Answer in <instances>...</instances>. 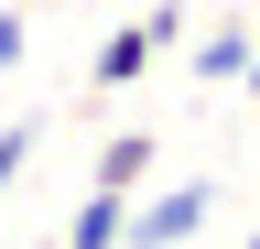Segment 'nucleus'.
<instances>
[{
    "mask_svg": "<svg viewBox=\"0 0 260 249\" xmlns=\"http://www.w3.org/2000/svg\"><path fill=\"white\" fill-rule=\"evenodd\" d=\"M141 33H152V54H174V44H184V0H152V11H141Z\"/></svg>",
    "mask_w": 260,
    "mask_h": 249,
    "instance_id": "obj_7",
    "label": "nucleus"
},
{
    "mask_svg": "<svg viewBox=\"0 0 260 249\" xmlns=\"http://www.w3.org/2000/svg\"><path fill=\"white\" fill-rule=\"evenodd\" d=\"M141 65H152V33H141V22H119V33H109V44L87 54V87H98V98H109V87H130Z\"/></svg>",
    "mask_w": 260,
    "mask_h": 249,
    "instance_id": "obj_3",
    "label": "nucleus"
},
{
    "mask_svg": "<svg viewBox=\"0 0 260 249\" xmlns=\"http://www.w3.org/2000/svg\"><path fill=\"white\" fill-rule=\"evenodd\" d=\"M119 228H130V195H109V184H87V206L65 217V249H119Z\"/></svg>",
    "mask_w": 260,
    "mask_h": 249,
    "instance_id": "obj_5",
    "label": "nucleus"
},
{
    "mask_svg": "<svg viewBox=\"0 0 260 249\" xmlns=\"http://www.w3.org/2000/svg\"><path fill=\"white\" fill-rule=\"evenodd\" d=\"M249 44H260V22H249V11H228L217 33L195 44V76H206V87H239V65H249Z\"/></svg>",
    "mask_w": 260,
    "mask_h": 249,
    "instance_id": "obj_2",
    "label": "nucleus"
},
{
    "mask_svg": "<svg viewBox=\"0 0 260 249\" xmlns=\"http://www.w3.org/2000/svg\"><path fill=\"white\" fill-rule=\"evenodd\" d=\"M249 249H260V228H249Z\"/></svg>",
    "mask_w": 260,
    "mask_h": 249,
    "instance_id": "obj_10",
    "label": "nucleus"
},
{
    "mask_svg": "<svg viewBox=\"0 0 260 249\" xmlns=\"http://www.w3.org/2000/svg\"><path fill=\"white\" fill-rule=\"evenodd\" d=\"M0 65H22V11H0Z\"/></svg>",
    "mask_w": 260,
    "mask_h": 249,
    "instance_id": "obj_8",
    "label": "nucleus"
},
{
    "mask_svg": "<svg viewBox=\"0 0 260 249\" xmlns=\"http://www.w3.org/2000/svg\"><path fill=\"white\" fill-rule=\"evenodd\" d=\"M217 217V184H162L152 206H130V228H119V249H184L195 228Z\"/></svg>",
    "mask_w": 260,
    "mask_h": 249,
    "instance_id": "obj_1",
    "label": "nucleus"
},
{
    "mask_svg": "<svg viewBox=\"0 0 260 249\" xmlns=\"http://www.w3.org/2000/svg\"><path fill=\"white\" fill-rule=\"evenodd\" d=\"M239 87H249V98H260V44H249V65H239Z\"/></svg>",
    "mask_w": 260,
    "mask_h": 249,
    "instance_id": "obj_9",
    "label": "nucleus"
},
{
    "mask_svg": "<svg viewBox=\"0 0 260 249\" xmlns=\"http://www.w3.org/2000/svg\"><path fill=\"white\" fill-rule=\"evenodd\" d=\"M32 141H44V119H11V130H0V195L22 184V163H32Z\"/></svg>",
    "mask_w": 260,
    "mask_h": 249,
    "instance_id": "obj_6",
    "label": "nucleus"
},
{
    "mask_svg": "<svg viewBox=\"0 0 260 249\" xmlns=\"http://www.w3.org/2000/svg\"><path fill=\"white\" fill-rule=\"evenodd\" d=\"M152 163H162V141H152V130H119L109 152H98V184H109V195H141Z\"/></svg>",
    "mask_w": 260,
    "mask_h": 249,
    "instance_id": "obj_4",
    "label": "nucleus"
}]
</instances>
